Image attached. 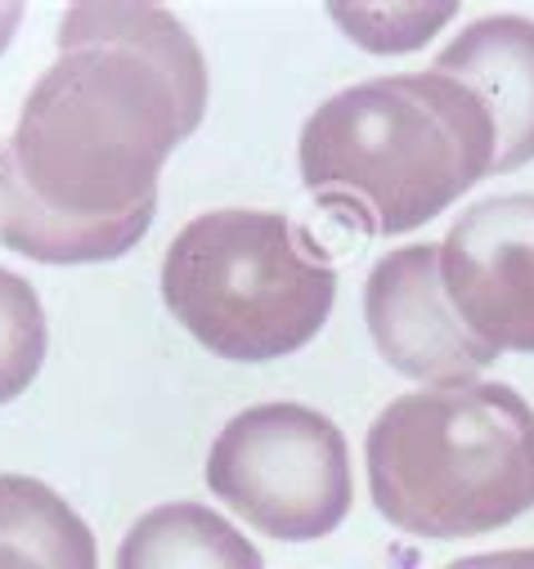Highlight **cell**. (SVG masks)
Returning <instances> with one entry per match:
<instances>
[{
  "mask_svg": "<svg viewBox=\"0 0 534 569\" xmlns=\"http://www.w3.org/2000/svg\"><path fill=\"white\" fill-rule=\"evenodd\" d=\"M207 59L154 0H81L59 59L0 144V242L41 264H103L140 247L158 176L202 126Z\"/></svg>",
  "mask_w": 534,
  "mask_h": 569,
  "instance_id": "cell-1",
  "label": "cell"
},
{
  "mask_svg": "<svg viewBox=\"0 0 534 569\" xmlns=\"http://www.w3.org/2000/svg\"><path fill=\"white\" fill-rule=\"evenodd\" d=\"M297 162L328 216L355 233L395 238L494 176V117L436 68L373 77L306 117Z\"/></svg>",
  "mask_w": 534,
  "mask_h": 569,
  "instance_id": "cell-2",
  "label": "cell"
},
{
  "mask_svg": "<svg viewBox=\"0 0 534 569\" xmlns=\"http://www.w3.org/2000/svg\"><path fill=\"white\" fill-rule=\"evenodd\" d=\"M364 467L399 533H494L534 511V408L507 381L409 390L373 417Z\"/></svg>",
  "mask_w": 534,
  "mask_h": 569,
  "instance_id": "cell-3",
  "label": "cell"
},
{
  "mask_svg": "<svg viewBox=\"0 0 534 569\" xmlns=\"http://www.w3.org/2000/svg\"><path fill=\"white\" fill-rule=\"evenodd\" d=\"M162 301L202 350L229 363H275L324 332L337 269L293 216L220 207L171 238Z\"/></svg>",
  "mask_w": 534,
  "mask_h": 569,
  "instance_id": "cell-4",
  "label": "cell"
},
{
  "mask_svg": "<svg viewBox=\"0 0 534 569\" xmlns=\"http://www.w3.org/2000/svg\"><path fill=\"white\" fill-rule=\"evenodd\" d=\"M202 476L211 498L279 542L328 538L355 498L342 426L310 403H256L229 417Z\"/></svg>",
  "mask_w": 534,
  "mask_h": 569,
  "instance_id": "cell-5",
  "label": "cell"
},
{
  "mask_svg": "<svg viewBox=\"0 0 534 569\" xmlns=\"http://www.w3.org/2000/svg\"><path fill=\"white\" fill-rule=\"evenodd\" d=\"M441 282L472 337L534 355V193L467 207L441 238Z\"/></svg>",
  "mask_w": 534,
  "mask_h": 569,
  "instance_id": "cell-6",
  "label": "cell"
},
{
  "mask_svg": "<svg viewBox=\"0 0 534 569\" xmlns=\"http://www.w3.org/2000/svg\"><path fill=\"white\" fill-rule=\"evenodd\" d=\"M364 323L377 355L423 386L476 381L498 350L467 332L441 282V242L386 251L364 282Z\"/></svg>",
  "mask_w": 534,
  "mask_h": 569,
  "instance_id": "cell-7",
  "label": "cell"
},
{
  "mask_svg": "<svg viewBox=\"0 0 534 569\" xmlns=\"http://www.w3.org/2000/svg\"><path fill=\"white\" fill-rule=\"evenodd\" d=\"M436 72L463 81L494 117V176L534 162V23L516 14L481 19L463 28Z\"/></svg>",
  "mask_w": 534,
  "mask_h": 569,
  "instance_id": "cell-8",
  "label": "cell"
},
{
  "mask_svg": "<svg viewBox=\"0 0 534 569\" xmlns=\"http://www.w3.org/2000/svg\"><path fill=\"white\" fill-rule=\"evenodd\" d=\"M117 569H265L256 542L202 502H162L126 529Z\"/></svg>",
  "mask_w": 534,
  "mask_h": 569,
  "instance_id": "cell-9",
  "label": "cell"
},
{
  "mask_svg": "<svg viewBox=\"0 0 534 569\" xmlns=\"http://www.w3.org/2000/svg\"><path fill=\"white\" fill-rule=\"evenodd\" d=\"M0 569H99V547L68 498L0 471Z\"/></svg>",
  "mask_w": 534,
  "mask_h": 569,
  "instance_id": "cell-10",
  "label": "cell"
},
{
  "mask_svg": "<svg viewBox=\"0 0 534 569\" xmlns=\"http://www.w3.org/2000/svg\"><path fill=\"white\" fill-rule=\"evenodd\" d=\"M50 355V323L37 288L0 264V403L19 399Z\"/></svg>",
  "mask_w": 534,
  "mask_h": 569,
  "instance_id": "cell-11",
  "label": "cell"
},
{
  "mask_svg": "<svg viewBox=\"0 0 534 569\" xmlns=\"http://www.w3.org/2000/svg\"><path fill=\"white\" fill-rule=\"evenodd\" d=\"M333 19L346 28L350 41L377 54H399L432 41L436 28L454 19V6H333Z\"/></svg>",
  "mask_w": 534,
  "mask_h": 569,
  "instance_id": "cell-12",
  "label": "cell"
},
{
  "mask_svg": "<svg viewBox=\"0 0 534 569\" xmlns=\"http://www.w3.org/2000/svg\"><path fill=\"white\" fill-rule=\"evenodd\" d=\"M445 569H534V547H507V551H481V556H463Z\"/></svg>",
  "mask_w": 534,
  "mask_h": 569,
  "instance_id": "cell-13",
  "label": "cell"
},
{
  "mask_svg": "<svg viewBox=\"0 0 534 569\" xmlns=\"http://www.w3.org/2000/svg\"><path fill=\"white\" fill-rule=\"evenodd\" d=\"M19 19H23V6H0V50L10 46V37H14Z\"/></svg>",
  "mask_w": 534,
  "mask_h": 569,
  "instance_id": "cell-14",
  "label": "cell"
}]
</instances>
